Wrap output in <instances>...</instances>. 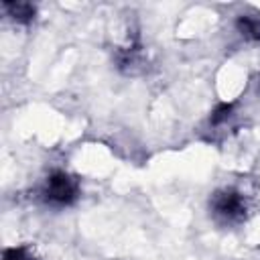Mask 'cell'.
Listing matches in <instances>:
<instances>
[{
  "label": "cell",
  "instance_id": "2",
  "mask_svg": "<svg viewBox=\"0 0 260 260\" xmlns=\"http://www.w3.org/2000/svg\"><path fill=\"white\" fill-rule=\"evenodd\" d=\"M213 207L217 213H221L225 217H238L244 211V201L238 193L225 191V193H217L213 197Z\"/></svg>",
  "mask_w": 260,
  "mask_h": 260
},
{
  "label": "cell",
  "instance_id": "3",
  "mask_svg": "<svg viewBox=\"0 0 260 260\" xmlns=\"http://www.w3.org/2000/svg\"><path fill=\"white\" fill-rule=\"evenodd\" d=\"M236 26H238V30L246 39H250V41H258L260 39V22L256 18H252V16H240L236 20Z\"/></svg>",
  "mask_w": 260,
  "mask_h": 260
},
{
  "label": "cell",
  "instance_id": "4",
  "mask_svg": "<svg viewBox=\"0 0 260 260\" xmlns=\"http://www.w3.org/2000/svg\"><path fill=\"white\" fill-rule=\"evenodd\" d=\"M4 6L10 10V14H12L16 20H22V22L30 20L32 14H35V8H32L30 4H26V2H6Z\"/></svg>",
  "mask_w": 260,
  "mask_h": 260
},
{
  "label": "cell",
  "instance_id": "6",
  "mask_svg": "<svg viewBox=\"0 0 260 260\" xmlns=\"http://www.w3.org/2000/svg\"><path fill=\"white\" fill-rule=\"evenodd\" d=\"M4 260H24V250L22 248H10L4 252Z\"/></svg>",
  "mask_w": 260,
  "mask_h": 260
},
{
  "label": "cell",
  "instance_id": "5",
  "mask_svg": "<svg viewBox=\"0 0 260 260\" xmlns=\"http://www.w3.org/2000/svg\"><path fill=\"white\" fill-rule=\"evenodd\" d=\"M230 112H232V104H221L219 108H215V112H213V116H211V122L217 124V122L225 120V118L230 116Z\"/></svg>",
  "mask_w": 260,
  "mask_h": 260
},
{
  "label": "cell",
  "instance_id": "1",
  "mask_svg": "<svg viewBox=\"0 0 260 260\" xmlns=\"http://www.w3.org/2000/svg\"><path fill=\"white\" fill-rule=\"evenodd\" d=\"M75 193H77V183L69 175L55 173L49 179V185H47V199L49 201H55V203H71L75 199Z\"/></svg>",
  "mask_w": 260,
  "mask_h": 260
}]
</instances>
